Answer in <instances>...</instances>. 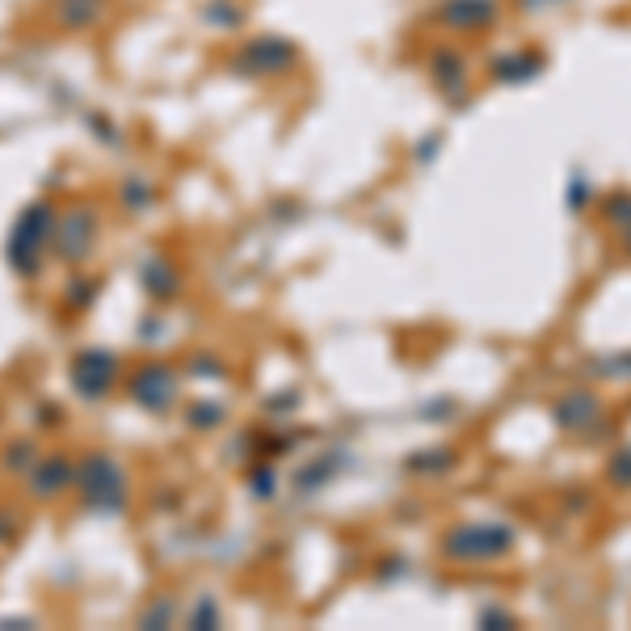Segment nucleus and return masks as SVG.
<instances>
[{
	"mask_svg": "<svg viewBox=\"0 0 631 631\" xmlns=\"http://www.w3.org/2000/svg\"><path fill=\"white\" fill-rule=\"evenodd\" d=\"M510 543H514V535L501 531V526H463V531L451 539V552H459L467 560H493Z\"/></svg>",
	"mask_w": 631,
	"mask_h": 631,
	"instance_id": "f257e3e1",
	"label": "nucleus"
},
{
	"mask_svg": "<svg viewBox=\"0 0 631 631\" xmlns=\"http://www.w3.org/2000/svg\"><path fill=\"white\" fill-rule=\"evenodd\" d=\"M610 480H615V484H631V451H623L615 463H610Z\"/></svg>",
	"mask_w": 631,
	"mask_h": 631,
	"instance_id": "7ed1b4c3",
	"label": "nucleus"
},
{
	"mask_svg": "<svg viewBox=\"0 0 631 631\" xmlns=\"http://www.w3.org/2000/svg\"><path fill=\"white\" fill-rule=\"evenodd\" d=\"M610 215L619 219V228H631V198H615V202H610Z\"/></svg>",
	"mask_w": 631,
	"mask_h": 631,
	"instance_id": "20e7f679",
	"label": "nucleus"
},
{
	"mask_svg": "<svg viewBox=\"0 0 631 631\" xmlns=\"http://www.w3.org/2000/svg\"><path fill=\"white\" fill-rule=\"evenodd\" d=\"M602 371H606V375H631V354H627V362H606Z\"/></svg>",
	"mask_w": 631,
	"mask_h": 631,
	"instance_id": "39448f33",
	"label": "nucleus"
},
{
	"mask_svg": "<svg viewBox=\"0 0 631 631\" xmlns=\"http://www.w3.org/2000/svg\"><path fill=\"white\" fill-rule=\"evenodd\" d=\"M598 417V396L594 392H573V396H564L556 404V421L564 425V430H581V425H589Z\"/></svg>",
	"mask_w": 631,
	"mask_h": 631,
	"instance_id": "f03ea898",
	"label": "nucleus"
}]
</instances>
